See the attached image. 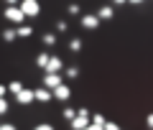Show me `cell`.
I'll return each instance as SVG.
<instances>
[{"instance_id":"6da1fadb","label":"cell","mask_w":153,"mask_h":130,"mask_svg":"<svg viewBox=\"0 0 153 130\" xmlns=\"http://www.w3.org/2000/svg\"><path fill=\"white\" fill-rule=\"evenodd\" d=\"M18 8L26 18H36L41 13V5H38V0H18Z\"/></svg>"},{"instance_id":"7a4b0ae2","label":"cell","mask_w":153,"mask_h":130,"mask_svg":"<svg viewBox=\"0 0 153 130\" xmlns=\"http://www.w3.org/2000/svg\"><path fill=\"white\" fill-rule=\"evenodd\" d=\"M3 18H5V21H10L13 26H21V23H26V16L21 13V8H18V5H8L5 10H3Z\"/></svg>"},{"instance_id":"3957f363","label":"cell","mask_w":153,"mask_h":130,"mask_svg":"<svg viewBox=\"0 0 153 130\" xmlns=\"http://www.w3.org/2000/svg\"><path fill=\"white\" fill-rule=\"evenodd\" d=\"M71 130H84L89 125V110H76V115L69 120Z\"/></svg>"},{"instance_id":"277c9868","label":"cell","mask_w":153,"mask_h":130,"mask_svg":"<svg viewBox=\"0 0 153 130\" xmlns=\"http://www.w3.org/2000/svg\"><path fill=\"white\" fill-rule=\"evenodd\" d=\"M51 100H59V102H66V100H71V89L66 82H61L59 87H54L51 89Z\"/></svg>"},{"instance_id":"5b68a950","label":"cell","mask_w":153,"mask_h":130,"mask_svg":"<svg viewBox=\"0 0 153 130\" xmlns=\"http://www.w3.org/2000/svg\"><path fill=\"white\" fill-rule=\"evenodd\" d=\"M61 74H54V71H46V77H44V87L46 89H54V87H59L61 84Z\"/></svg>"},{"instance_id":"8992f818","label":"cell","mask_w":153,"mask_h":130,"mask_svg":"<svg viewBox=\"0 0 153 130\" xmlns=\"http://www.w3.org/2000/svg\"><path fill=\"white\" fill-rule=\"evenodd\" d=\"M44 69H46V71H54V74H59V71L64 69V61H61L59 56H49V61H46Z\"/></svg>"},{"instance_id":"52a82bcc","label":"cell","mask_w":153,"mask_h":130,"mask_svg":"<svg viewBox=\"0 0 153 130\" xmlns=\"http://www.w3.org/2000/svg\"><path fill=\"white\" fill-rule=\"evenodd\" d=\"M16 102L18 105H31L33 102V89H26V87H23L21 92H16Z\"/></svg>"},{"instance_id":"ba28073f","label":"cell","mask_w":153,"mask_h":130,"mask_svg":"<svg viewBox=\"0 0 153 130\" xmlns=\"http://www.w3.org/2000/svg\"><path fill=\"white\" fill-rule=\"evenodd\" d=\"M33 102H51V89H46V87L33 89Z\"/></svg>"},{"instance_id":"9c48e42d","label":"cell","mask_w":153,"mask_h":130,"mask_svg":"<svg viewBox=\"0 0 153 130\" xmlns=\"http://www.w3.org/2000/svg\"><path fill=\"white\" fill-rule=\"evenodd\" d=\"M112 18H115V8L112 5H102V8H100L97 21H112Z\"/></svg>"},{"instance_id":"30bf717a","label":"cell","mask_w":153,"mask_h":130,"mask_svg":"<svg viewBox=\"0 0 153 130\" xmlns=\"http://www.w3.org/2000/svg\"><path fill=\"white\" fill-rule=\"evenodd\" d=\"M97 26H100L97 16H82V28H87V31H94Z\"/></svg>"},{"instance_id":"8fae6325","label":"cell","mask_w":153,"mask_h":130,"mask_svg":"<svg viewBox=\"0 0 153 130\" xmlns=\"http://www.w3.org/2000/svg\"><path fill=\"white\" fill-rule=\"evenodd\" d=\"M16 36L18 38H28V36H33V28L28 26V23H21V26L16 28Z\"/></svg>"},{"instance_id":"7c38bea8","label":"cell","mask_w":153,"mask_h":130,"mask_svg":"<svg viewBox=\"0 0 153 130\" xmlns=\"http://www.w3.org/2000/svg\"><path fill=\"white\" fill-rule=\"evenodd\" d=\"M41 43H44L46 49H54V46H56V33H44Z\"/></svg>"},{"instance_id":"4fadbf2b","label":"cell","mask_w":153,"mask_h":130,"mask_svg":"<svg viewBox=\"0 0 153 130\" xmlns=\"http://www.w3.org/2000/svg\"><path fill=\"white\" fill-rule=\"evenodd\" d=\"M16 28H5V31H3V41H8V43H13L16 41Z\"/></svg>"},{"instance_id":"5bb4252c","label":"cell","mask_w":153,"mask_h":130,"mask_svg":"<svg viewBox=\"0 0 153 130\" xmlns=\"http://www.w3.org/2000/svg\"><path fill=\"white\" fill-rule=\"evenodd\" d=\"M5 89L10 94H16V92H21V89H23V82H10V84H5Z\"/></svg>"},{"instance_id":"9a60e30c","label":"cell","mask_w":153,"mask_h":130,"mask_svg":"<svg viewBox=\"0 0 153 130\" xmlns=\"http://www.w3.org/2000/svg\"><path fill=\"white\" fill-rule=\"evenodd\" d=\"M69 51H74V54H76V51H82V38H71V41H69Z\"/></svg>"},{"instance_id":"2e32d148","label":"cell","mask_w":153,"mask_h":130,"mask_svg":"<svg viewBox=\"0 0 153 130\" xmlns=\"http://www.w3.org/2000/svg\"><path fill=\"white\" fill-rule=\"evenodd\" d=\"M46 61H49V54H46V51H41V54L36 56V66H41V69H44Z\"/></svg>"},{"instance_id":"e0dca14e","label":"cell","mask_w":153,"mask_h":130,"mask_svg":"<svg viewBox=\"0 0 153 130\" xmlns=\"http://www.w3.org/2000/svg\"><path fill=\"white\" fill-rule=\"evenodd\" d=\"M79 77V66H69L66 69V79H76Z\"/></svg>"},{"instance_id":"ac0fdd59","label":"cell","mask_w":153,"mask_h":130,"mask_svg":"<svg viewBox=\"0 0 153 130\" xmlns=\"http://www.w3.org/2000/svg\"><path fill=\"white\" fill-rule=\"evenodd\" d=\"M74 115H76V110H74V107H64V112H61V117H64V120H71Z\"/></svg>"},{"instance_id":"d6986e66","label":"cell","mask_w":153,"mask_h":130,"mask_svg":"<svg viewBox=\"0 0 153 130\" xmlns=\"http://www.w3.org/2000/svg\"><path fill=\"white\" fill-rule=\"evenodd\" d=\"M8 110H10V102H8L5 97H0V115H5Z\"/></svg>"},{"instance_id":"ffe728a7","label":"cell","mask_w":153,"mask_h":130,"mask_svg":"<svg viewBox=\"0 0 153 130\" xmlns=\"http://www.w3.org/2000/svg\"><path fill=\"white\" fill-rule=\"evenodd\" d=\"M102 130H120V125H117V123H107V120H105Z\"/></svg>"},{"instance_id":"44dd1931","label":"cell","mask_w":153,"mask_h":130,"mask_svg":"<svg viewBox=\"0 0 153 130\" xmlns=\"http://www.w3.org/2000/svg\"><path fill=\"white\" fill-rule=\"evenodd\" d=\"M66 10H69V16H79V5H76V3H71Z\"/></svg>"},{"instance_id":"7402d4cb","label":"cell","mask_w":153,"mask_h":130,"mask_svg":"<svg viewBox=\"0 0 153 130\" xmlns=\"http://www.w3.org/2000/svg\"><path fill=\"white\" fill-rule=\"evenodd\" d=\"M89 123H97V125H105V117H102V115H92V120H89Z\"/></svg>"},{"instance_id":"603a6c76","label":"cell","mask_w":153,"mask_h":130,"mask_svg":"<svg viewBox=\"0 0 153 130\" xmlns=\"http://www.w3.org/2000/svg\"><path fill=\"white\" fill-rule=\"evenodd\" d=\"M33 130H54V125H49V123H41V125H36Z\"/></svg>"},{"instance_id":"cb8c5ba5","label":"cell","mask_w":153,"mask_h":130,"mask_svg":"<svg viewBox=\"0 0 153 130\" xmlns=\"http://www.w3.org/2000/svg\"><path fill=\"white\" fill-rule=\"evenodd\" d=\"M56 31L64 33V31H66V21H56Z\"/></svg>"},{"instance_id":"d4e9b609","label":"cell","mask_w":153,"mask_h":130,"mask_svg":"<svg viewBox=\"0 0 153 130\" xmlns=\"http://www.w3.org/2000/svg\"><path fill=\"white\" fill-rule=\"evenodd\" d=\"M0 130H16V125H10V123H0Z\"/></svg>"},{"instance_id":"484cf974","label":"cell","mask_w":153,"mask_h":130,"mask_svg":"<svg viewBox=\"0 0 153 130\" xmlns=\"http://www.w3.org/2000/svg\"><path fill=\"white\" fill-rule=\"evenodd\" d=\"M87 130H102V125H97V123H89V125H87Z\"/></svg>"},{"instance_id":"4316f807","label":"cell","mask_w":153,"mask_h":130,"mask_svg":"<svg viewBox=\"0 0 153 130\" xmlns=\"http://www.w3.org/2000/svg\"><path fill=\"white\" fill-rule=\"evenodd\" d=\"M5 92H8V89H5V84H0V97H5Z\"/></svg>"},{"instance_id":"83f0119b","label":"cell","mask_w":153,"mask_h":130,"mask_svg":"<svg viewBox=\"0 0 153 130\" xmlns=\"http://www.w3.org/2000/svg\"><path fill=\"white\" fill-rule=\"evenodd\" d=\"M125 3H133V5H140L143 0H125Z\"/></svg>"},{"instance_id":"f1b7e54d","label":"cell","mask_w":153,"mask_h":130,"mask_svg":"<svg viewBox=\"0 0 153 130\" xmlns=\"http://www.w3.org/2000/svg\"><path fill=\"white\" fill-rule=\"evenodd\" d=\"M5 3L8 5H18V0H5Z\"/></svg>"},{"instance_id":"f546056e","label":"cell","mask_w":153,"mask_h":130,"mask_svg":"<svg viewBox=\"0 0 153 130\" xmlns=\"http://www.w3.org/2000/svg\"><path fill=\"white\" fill-rule=\"evenodd\" d=\"M112 3H115V5H123V3H125V0H112Z\"/></svg>"}]
</instances>
